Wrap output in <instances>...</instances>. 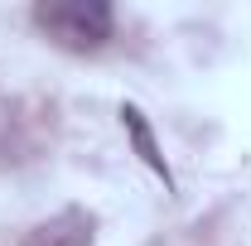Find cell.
<instances>
[{"label": "cell", "mask_w": 251, "mask_h": 246, "mask_svg": "<svg viewBox=\"0 0 251 246\" xmlns=\"http://www.w3.org/2000/svg\"><path fill=\"white\" fill-rule=\"evenodd\" d=\"M34 25L73 53H97L111 39V5L106 0H44L34 5Z\"/></svg>", "instance_id": "6da1fadb"}, {"label": "cell", "mask_w": 251, "mask_h": 246, "mask_svg": "<svg viewBox=\"0 0 251 246\" xmlns=\"http://www.w3.org/2000/svg\"><path fill=\"white\" fill-rule=\"evenodd\" d=\"M121 125H126V135H130V145H135V154H140V164H145L155 179H164V188L174 193V174H169V164H164V154H159L155 130H150L145 111H140L135 101H126V106H121Z\"/></svg>", "instance_id": "7a4b0ae2"}, {"label": "cell", "mask_w": 251, "mask_h": 246, "mask_svg": "<svg viewBox=\"0 0 251 246\" xmlns=\"http://www.w3.org/2000/svg\"><path fill=\"white\" fill-rule=\"evenodd\" d=\"M25 246H92V217L82 208H68L53 222H44Z\"/></svg>", "instance_id": "3957f363"}]
</instances>
